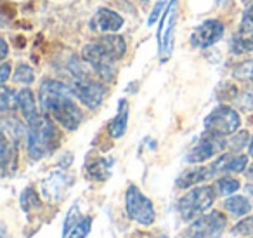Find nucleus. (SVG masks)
Here are the masks:
<instances>
[{"label":"nucleus","mask_w":253,"mask_h":238,"mask_svg":"<svg viewBox=\"0 0 253 238\" xmlns=\"http://www.w3.org/2000/svg\"><path fill=\"white\" fill-rule=\"evenodd\" d=\"M73 89L59 80H43L39 89L42 112L66 130H77L84 113L73 101Z\"/></svg>","instance_id":"obj_1"},{"label":"nucleus","mask_w":253,"mask_h":238,"mask_svg":"<svg viewBox=\"0 0 253 238\" xmlns=\"http://www.w3.org/2000/svg\"><path fill=\"white\" fill-rule=\"evenodd\" d=\"M26 123H28V130H26L28 157L32 160H40L52 153L57 146V130L52 119L45 113L42 115L39 113L35 119Z\"/></svg>","instance_id":"obj_2"},{"label":"nucleus","mask_w":253,"mask_h":238,"mask_svg":"<svg viewBox=\"0 0 253 238\" xmlns=\"http://www.w3.org/2000/svg\"><path fill=\"white\" fill-rule=\"evenodd\" d=\"M215 202V191L210 186H200V188H193L187 195H184L177 203V210H179L180 217L184 221H193L203 216L211 203Z\"/></svg>","instance_id":"obj_3"},{"label":"nucleus","mask_w":253,"mask_h":238,"mask_svg":"<svg viewBox=\"0 0 253 238\" xmlns=\"http://www.w3.org/2000/svg\"><path fill=\"white\" fill-rule=\"evenodd\" d=\"M241 125L239 113L231 106H217L213 112L208 113L205 119V129L207 132L215 134V136H231Z\"/></svg>","instance_id":"obj_4"},{"label":"nucleus","mask_w":253,"mask_h":238,"mask_svg":"<svg viewBox=\"0 0 253 238\" xmlns=\"http://www.w3.org/2000/svg\"><path fill=\"white\" fill-rule=\"evenodd\" d=\"M125 209H126V214H128L132 219L137 221L139 224H144V226L153 224L156 219V212H155V207H153L151 200L142 195L137 186H128V189H126Z\"/></svg>","instance_id":"obj_5"},{"label":"nucleus","mask_w":253,"mask_h":238,"mask_svg":"<svg viewBox=\"0 0 253 238\" xmlns=\"http://www.w3.org/2000/svg\"><path fill=\"white\" fill-rule=\"evenodd\" d=\"M177 7H179V0H169L165 12H163L162 25L158 30V46H160V60L165 63L172 54L173 47V30L177 23Z\"/></svg>","instance_id":"obj_6"},{"label":"nucleus","mask_w":253,"mask_h":238,"mask_svg":"<svg viewBox=\"0 0 253 238\" xmlns=\"http://www.w3.org/2000/svg\"><path fill=\"white\" fill-rule=\"evenodd\" d=\"M82 58L84 61H87L94 71L97 73L99 78H102L104 82H113L115 78V66L113 63L115 61L106 54V51L101 47L99 42H92V44H87V46L82 49Z\"/></svg>","instance_id":"obj_7"},{"label":"nucleus","mask_w":253,"mask_h":238,"mask_svg":"<svg viewBox=\"0 0 253 238\" xmlns=\"http://www.w3.org/2000/svg\"><path fill=\"white\" fill-rule=\"evenodd\" d=\"M71 89H73V94L90 110H97L104 101L106 87L92 77L75 78L71 82Z\"/></svg>","instance_id":"obj_8"},{"label":"nucleus","mask_w":253,"mask_h":238,"mask_svg":"<svg viewBox=\"0 0 253 238\" xmlns=\"http://www.w3.org/2000/svg\"><path fill=\"white\" fill-rule=\"evenodd\" d=\"M225 226V217L220 212L213 210L210 214L200 216L191 224L187 237L189 238H217Z\"/></svg>","instance_id":"obj_9"},{"label":"nucleus","mask_w":253,"mask_h":238,"mask_svg":"<svg viewBox=\"0 0 253 238\" xmlns=\"http://www.w3.org/2000/svg\"><path fill=\"white\" fill-rule=\"evenodd\" d=\"M227 146V143L224 141L222 136H215V134L207 132L200 141H198L196 146H193L186 155V160L189 164H200L208 158H211L213 155H217L218 151H222Z\"/></svg>","instance_id":"obj_10"},{"label":"nucleus","mask_w":253,"mask_h":238,"mask_svg":"<svg viewBox=\"0 0 253 238\" xmlns=\"http://www.w3.org/2000/svg\"><path fill=\"white\" fill-rule=\"evenodd\" d=\"M224 25L217 19H208L198 25L191 33V46L196 49H208L224 37Z\"/></svg>","instance_id":"obj_11"},{"label":"nucleus","mask_w":253,"mask_h":238,"mask_svg":"<svg viewBox=\"0 0 253 238\" xmlns=\"http://www.w3.org/2000/svg\"><path fill=\"white\" fill-rule=\"evenodd\" d=\"M71 179L68 178L64 172L56 171L50 176H47L42 182H40V188H42V193L49 202L52 203H59L63 200L64 193H66V188L70 186Z\"/></svg>","instance_id":"obj_12"},{"label":"nucleus","mask_w":253,"mask_h":238,"mask_svg":"<svg viewBox=\"0 0 253 238\" xmlns=\"http://www.w3.org/2000/svg\"><path fill=\"white\" fill-rule=\"evenodd\" d=\"M123 26V18L109 9H99L90 19V28L101 33H115Z\"/></svg>","instance_id":"obj_13"},{"label":"nucleus","mask_w":253,"mask_h":238,"mask_svg":"<svg viewBox=\"0 0 253 238\" xmlns=\"http://www.w3.org/2000/svg\"><path fill=\"white\" fill-rule=\"evenodd\" d=\"M248 165V158L245 155H222L218 160H215L210 165L211 172L215 174H220V172H243Z\"/></svg>","instance_id":"obj_14"},{"label":"nucleus","mask_w":253,"mask_h":238,"mask_svg":"<svg viewBox=\"0 0 253 238\" xmlns=\"http://www.w3.org/2000/svg\"><path fill=\"white\" fill-rule=\"evenodd\" d=\"M232 46H234L236 54H243L253 51V21L248 19H241L239 30L234 37H232Z\"/></svg>","instance_id":"obj_15"},{"label":"nucleus","mask_w":253,"mask_h":238,"mask_svg":"<svg viewBox=\"0 0 253 238\" xmlns=\"http://www.w3.org/2000/svg\"><path fill=\"white\" fill-rule=\"evenodd\" d=\"M211 176H213L211 167H194V169H189V171H184L182 174L177 178L175 184H177V188H180V189H187V188H193L198 182H203L205 179L211 178Z\"/></svg>","instance_id":"obj_16"},{"label":"nucleus","mask_w":253,"mask_h":238,"mask_svg":"<svg viewBox=\"0 0 253 238\" xmlns=\"http://www.w3.org/2000/svg\"><path fill=\"white\" fill-rule=\"evenodd\" d=\"M97 42L101 44V47L106 51V54H108L113 61H118L125 56L126 44H125V40H123V37L115 35V33H106Z\"/></svg>","instance_id":"obj_17"},{"label":"nucleus","mask_w":253,"mask_h":238,"mask_svg":"<svg viewBox=\"0 0 253 238\" xmlns=\"http://www.w3.org/2000/svg\"><path fill=\"white\" fill-rule=\"evenodd\" d=\"M126 122H128V103L125 99H120L118 103V112H116L115 119L109 122V136L118 139L125 134L126 130Z\"/></svg>","instance_id":"obj_18"},{"label":"nucleus","mask_w":253,"mask_h":238,"mask_svg":"<svg viewBox=\"0 0 253 238\" xmlns=\"http://www.w3.org/2000/svg\"><path fill=\"white\" fill-rule=\"evenodd\" d=\"M16 105L21 110L26 122H30V120H33L39 115L37 106H35V98H33V92L30 91V89H21V91L16 94Z\"/></svg>","instance_id":"obj_19"},{"label":"nucleus","mask_w":253,"mask_h":238,"mask_svg":"<svg viewBox=\"0 0 253 238\" xmlns=\"http://www.w3.org/2000/svg\"><path fill=\"white\" fill-rule=\"evenodd\" d=\"M113 158H95L87 164V174L95 181H106L111 176Z\"/></svg>","instance_id":"obj_20"},{"label":"nucleus","mask_w":253,"mask_h":238,"mask_svg":"<svg viewBox=\"0 0 253 238\" xmlns=\"http://www.w3.org/2000/svg\"><path fill=\"white\" fill-rule=\"evenodd\" d=\"M224 209L227 210L231 216L234 217H241V216H246V214L252 210V203L241 195H236V196H231L224 202Z\"/></svg>","instance_id":"obj_21"},{"label":"nucleus","mask_w":253,"mask_h":238,"mask_svg":"<svg viewBox=\"0 0 253 238\" xmlns=\"http://www.w3.org/2000/svg\"><path fill=\"white\" fill-rule=\"evenodd\" d=\"M217 189L220 195L227 196V195H234L236 191L239 189V181L234 178H231V176H224V178L217 179Z\"/></svg>","instance_id":"obj_22"},{"label":"nucleus","mask_w":253,"mask_h":238,"mask_svg":"<svg viewBox=\"0 0 253 238\" xmlns=\"http://www.w3.org/2000/svg\"><path fill=\"white\" fill-rule=\"evenodd\" d=\"M236 80H241V82H253V60L248 61H243L241 64L234 68L232 71Z\"/></svg>","instance_id":"obj_23"},{"label":"nucleus","mask_w":253,"mask_h":238,"mask_svg":"<svg viewBox=\"0 0 253 238\" xmlns=\"http://www.w3.org/2000/svg\"><path fill=\"white\" fill-rule=\"evenodd\" d=\"M21 207L25 212H30L33 209H39L40 207V198L37 195V191L33 188H26L21 195Z\"/></svg>","instance_id":"obj_24"},{"label":"nucleus","mask_w":253,"mask_h":238,"mask_svg":"<svg viewBox=\"0 0 253 238\" xmlns=\"http://www.w3.org/2000/svg\"><path fill=\"white\" fill-rule=\"evenodd\" d=\"M90 228H92V217H84L80 219L77 224L73 226V230L70 231L66 238H87V235L90 233Z\"/></svg>","instance_id":"obj_25"},{"label":"nucleus","mask_w":253,"mask_h":238,"mask_svg":"<svg viewBox=\"0 0 253 238\" xmlns=\"http://www.w3.org/2000/svg\"><path fill=\"white\" fill-rule=\"evenodd\" d=\"M14 80L19 82V84L30 85L33 80H35V73H33V70L28 66V64H19L18 70L14 71Z\"/></svg>","instance_id":"obj_26"},{"label":"nucleus","mask_w":253,"mask_h":238,"mask_svg":"<svg viewBox=\"0 0 253 238\" xmlns=\"http://www.w3.org/2000/svg\"><path fill=\"white\" fill-rule=\"evenodd\" d=\"M80 221V212H78V205H73L68 212L66 219H64V224H63V238H66L70 235V231L73 230L75 224Z\"/></svg>","instance_id":"obj_27"},{"label":"nucleus","mask_w":253,"mask_h":238,"mask_svg":"<svg viewBox=\"0 0 253 238\" xmlns=\"http://www.w3.org/2000/svg\"><path fill=\"white\" fill-rule=\"evenodd\" d=\"M232 233L239 235V237H250V235L253 233V216H248L239 221V223L232 228Z\"/></svg>","instance_id":"obj_28"},{"label":"nucleus","mask_w":253,"mask_h":238,"mask_svg":"<svg viewBox=\"0 0 253 238\" xmlns=\"http://www.w3.org/2000/svg\"><path fill=\"white\" fill-rule=\"evenodd\" d=\"M238 105H239V108L246 110V112L253 110V87H246L245 91L241 92V96L238 98Z\"/></svg>","instance_id":"obj_29"},{"label":"nucleus","mask_w":253,"mask_h":238,"mask_svg":"<svg viewBox=\"0 0 253 238\" xmlns=\"http://www.w3.org/2000/svg\"><path fill=\"white\" fill-rule=\"evenodd\" d=\"M167 5H169V0H158L155 5V9H153V12L149 14L148 18V26H153L156 23V19H158V16L162 14V12H165Z\"/></svg>","instance_id":"obj_30"},{"label":"nucleus","mask_w":253,"mask_h":238,"mask_svg":"<svg viewBox=\"0 0 253 238\" xmlns=\"http://www.w3.org/2000/svg\"><path fill=\"white\" fill-rule=\"evenodd\" d=\"M246 141H248V134L245 132V130H241V132H238L234 137H232L231 141H229V146L232 148V150H241L243 146L246 144Z\"/></svg>","instance_id":"obj_31"},{"label":"nucleus","mask_w":253,"mask_h":238,"mask_svg":"<svg viewBox=\"0 0 253 238\" xmlns=\"http://www.w3.org/2000/svg\"><path fill=\"white\" fill-rule=\"evenodd\" d=\"M0 98H2L0 99V110H2V112H7L9 110V106H11L9 105V101H11V99H14L16 101V96L11 94V91H9L5 85L2 87V91H0Z\"/></svg>","instance_id":"obj_32"},{"label":"nucleus","mask_w":253,"mask_h":238,"mask_svg":"<svg viewBox=\"0 0 253 238\" xmlns=\"http://www.w3.org/2000/svg\"><path fill=\"white\" fill-rule=\"evenodd\" d=\"M9 75H11V64L9 63H4L2 64V71H0V82L5 84L9 80Z\"/></svg>","instance_id":"obj_33"},{"label":"nucleus","mask_w":253,"mask_h":238,"mask_svg":"<svg viewBox=\"0 0 253 238\" xmlns=\"http://www.w3.org/2000/svg\"><path fill=\"white\" fill-rule=\"evenodd\" d=\"M0 44H2V53H0V58H2V61L7 58V42H5V39L0 40Z\"/></svg>","instance_id":"obj_34"},{"label":"nucleus","mask_w":253,"mask_h":238,"mask_svg":"<svg viewBox=\"0 0 253 238\" xmlns=\"http://www.w3.org/2000/svg\"><path fill=\"white\" fill-rule=\"evenodd\" d=\"M243 19H248V21H253V4L250 5V7L245 11V14H243Z\"/></svg>","instance_id":"obj_35"},{"label":"nucleus","mask_w":253,"mask_h":238,"mask_svg":"<svg viewBox=\"0 0 253 238\" xmlns=\"http://www.w3.org/2000/svg\"><path fill=\"white\" fill-rule=\"evenodd\" d=\"M246 178H248V179H253V164H250V167L246 169Z\"/></svg>","instance_id":"obj_36"},{"label":"nucleus","mask_w":253,"mask_h":238,"mask_svg":"<svg viewBox=\"0 0 253 238\" xmlns=\"http://www.w3.org/2000/svg\"><path fill=\"white\" fill-rule=\"evenodd\" d=\"M248 153H250V157H253V137H252V141H250V144H248Z\"/></svg>","instance_id":"obj_37"},{"label":"nucleus","mask_w":253,"mask_h":238,"mask_svg":"<svg viewBox=\"0 0 253 238\" xmlns=\"http://www.w3.org/2000/svg\"><path fill=\"white\" fill-rule=\"evenodd\" d=\"M246 193L253 196V184H248V186H246Z\"/></svg>","instance_id":"obj_38"},{"label":"nucleus","mask_w":253,"mask_h":238,"mask_svg":"<svg viewBox=\"0 0 253 238\" xmlns=\"http://www.w3.org/2000/svg\"><path fill=\"white\" fill-rule=\"evenodd\" d=\"M141 2H149V0H141Z\"/></svg>","instance_id":"obj_39"}]
</instances>
